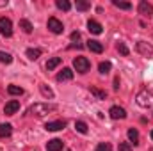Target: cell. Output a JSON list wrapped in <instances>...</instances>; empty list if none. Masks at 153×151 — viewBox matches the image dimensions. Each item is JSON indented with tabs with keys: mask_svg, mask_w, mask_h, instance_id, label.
<instances>
[{
	"mask_svg": "<svg viewBox=\"0 0 153 151\" xmlns=\"http://www.w3.org/2000/svg\"><path fill=\"white\" fill-rule=\"evenodd\" d=\"M55 110V105H48V103H34L30 109H29V114L30 115H36V117H43L48 112Z\"/></svg>",
	"mask_w": 153,
	"mask_h": 151,
	"instance_id": "obj_1",
	"label": "cell"
},
{
	"mask_svg": "<svg viewBox=\"0 0 153 151\" xmlns=\"http://www.w3.org/2000/svg\"><path fill=\"white\" fill-rule=\"evenodd\" d=\"M137 105L143 109H152L153 107V94L148 91H141L137 94Z\"/></svg>",
	"mask_w": 153,
	"mask_h": 151,
	"instance_id": "obj_2",
	"label": "cell"
},
{
	"mask_svg": "<svg viewBox=\"0 0 153 151\" xmlns=\"http://www.w3.org/2000/svg\"><path fill=\"white\" fill-rule=\"evenodd\" d=\"M73 66H75V70L78 73H87L89 71V68H91V62L85 59V57H75V61H73Z\"/></svg>",
	"mask_w": 153,
	"mask_h": 151,
	"instance_id": "obj_3",
	"label": "cell"
},
{
	"mask_svg": "<svg viewBox=\"0 0 153 151\" xmlns=\"http://www.w3.org/2000/svg\"><path fill=\"white\" fill-rule=\"evenodd\" d=\"M0 34L4 38H11L13 36V23L9 18H0Z\"/></svg>",
	"mask_w": 153,
	"mask_h": 151,
	"instance_id": "obj_4",
	"label": "cell"
},
{
	"mask_svg": "<svg viewBox=\"0 0 153 151\" xmlns=\"http://www.w3.org/2000/svg\"><path fill=\"white\" fill-rule=\"evenodd\" d=\"M137 52H139L141 55H144V57H152L153 55V46L150 43H146V41H139V43H137Z\"/></svg>",
	"mask_w": 153,
	"mask_h": 151,
	"instance_id": "obj_5",
	"label": "cell"
},
{
	"mask_svg": "<svg viewBox=\"0 0 153 151\" xmlns=\"http://www.w3.org/2000/svg\"><path fill=\"white\" fill-rule=\"evenodd\" d=\"M48 29H50L53 34H62L64 25H62V21H59L57 18H48Z\"/></svg>",
	"mask_w": 153,
	"mask_h": 151,
	"instance_id": "obj_6",
	"label": "cell"
},
{
	"mask_svg": "<svg viewBox=\"0 0 153 151\" xmlns=\"http://www.w3.org/2000/svg\"><path fill=\"white\" fill-rule=\"evenodd\" d=\"M137 9H139V14H143V16H148V18H150L153 14V5L150 2H146V0H141Z\"/></svg>",
	"mask_w": 153,
	"mask_h": 151,
	"instance_id": "obj_7",
	"label": "cell"
},
{
	"mask_svg": "<svg viewBox=\"0 0 153 151\" xmlns=\"http://www.w3.org/2000/svg\"><path fill=\"white\" fill-rule=\"evenodd\" d=\"M20 110V101L18 100H11L9 103H5V107H4V114L5 115H13V114H16Z\"/></svg>",
	"mask_w": 153,
	"mask_h": 151,
	"instance_id": "obj_8",
	"label": "cell"
},
{
	"mask_svg": "<svg viewBox=\"0 0 153 151\" xmlns=\"http://www.w3.org/2000/svg\"><path fill=\"white\" fill-rule=\"evenodd\" d=\"M64 126H66V121H62V119H59V121H50V123L45 124V128H46L48 132H59V130H62Z\"/></svg>",
	"mask_w": 153,
	"mask_h": 151,
	"instance_id": "obj_9",
	"label": "cell"
},
{
	"mask_svg": "<svg viewBox=\"0 0 153 151\" xmlns=\"http://www.w3.org/2000/svg\"><path fill=\"white\" fill-rule=\"evenodd\" d=\"M109 114H111V117H112V119H125V117H126V110H125L123 107H117V105L111 107Z\"/></svg>",
	"mask_w": 153,
	"mask_h": 151,
	"instance_id": "obj_10",
	"label": "cell"
},
{
	"mask_svg": "<svg viewBox=\"0 0 153 151\" xmlns=\"http://www.w3.org/2000/svg\"><path fill=\"white\" fill-rule=\"evenodd\" d=\"M87 30L91 32V34H102V30H103V27H102V23H98L96 20H89L87 21Z\"/></svg>",
	"mask_w": 153,
	"mask_h": 151,
	"instance_id": "obj_11",
	"label": "cell"
},
{
	"mask_svg": "<svg viewBox=\"0 0 153 151\" xmlns=\"http://www.w3.org/2000/svg\"><path fill=\"white\" fill-rule=\"evenodd\" d=\"M62 148H64V142L61 139H52L46 144V151H61Z\"/></svg>",
	"mask_w": 153,
	"mask_h": 151,
	"instance_id": "obj_12",
	"label": "cell"
},
{
	"mask_svg": "<svg viewBox=\"0 0 153 151\" xmlns=\"http://www.w3.org/2000/svg\"><path fill=\"white\" fill-rule=\"evenodd\" d=\"M87 48H89L91 52H94V53H102V52H103V44H102L100 41H96V39H89V41H87Z\"/></svg>",
	"mask_w": 153,
	"mask_h": 151,
	"instance_id": "obj_13",
	"label": "cell"
},
{
	"mask_svg": "<svg viewBox=\"0 0 153 151\" xmlns=\"http://www.w3.org/2000/svg\"><path fill=\"white\" fill-rule=\"evenodd\" d=\"M71 78H73V71L70 68H64L62 71L57 73V80L59 82H66V80H71Z\"/></svg>",
	"mask_w": 153,
	"mask_h": 151,
	"instance_id": "obj_14",
	"label": "cell"
},
{
	"mask_svg": "<svg viewBox=\"0 0 153 151\" xmlns=\"http://www.w3.org/2000/svg\"><path fill=\"white\" fill-rule=\"evenodd\" d=\"M11 133H13V126H11L9 123H2V124H0V137L5 139V137H9Z\"/></svg>",
	"mask_w": 153,
	"mask_h": 151,
	"instance_id": "obj_15",
	"label": "cell"
},
{
	"mask_svg": "<svg viewBox=\"0 0 153 151\" xmlns=\"http://www.w3.org/2000/svg\"><path fill=\"white\" fill-rule=\"evenodd\" d=\"M61 57H52V59H48V62H46V70L48 71H52V70H55L59 64H61Z\"/></svg>",
	"mask_w": 153,
	"mask_h": 151,
	"instance_id": "obj_16",
	"label": "cell"
},
{
	"mask_svg": "<svg viewBox=\"0 0 153 151\" xmlns=\"http://www.w3.org/2000/svg\"><path fill=\"white\" fill-rule=\"evenodd\" d=\"M128 139H130V142H132L134 146H137V144H139V132H137L135 128H130V130H128Z\"/></svg>",
	"mask_w": 153,
	"mask_h": 151,
	"instance_id": "obj_17",
	"label": "cell"
},
{
	"mask_svg": "<svg viewBox=\"0 0 153 151\" xmlns=\"http://www.w3.org/2000/svg\"><path fill=\"white\" fill-rule=\"evenodd\" d=\"M20 29H22L25 34H30L34 27H32V23H30L29 20H20Z\"/></svg>",
	"mask_w": 153,
	"mask_h": 151,
	"instance_id": "obj_18",
	"label": "cell"
},
{
	"mask_svg": "<svg viewBox=\"0 0 153 151\" xmlns=\"http://www.w3.org/2000/svg\"><path fill=\"white\" fill-rule=\"evenodd\" d=\"M39 91H41V94H43L45 98H50V100L53 98V91H52L46 84H41V85H39Z\"/></svg>",
	"mask_w": 153,
	"mask_h": 151,
	"instance_id": "obj_19",
	"label": "cell"
},
{
	"mask_svg": "<svg viewBox=\"0 0 153 151\" xmlns=\"http://www.w3.org/2000/svg\"><path fill=\"white\" fill-rule=\"evenodd\" d=\"M27 57H29L30 61H38L39 57H41V50H39V48H29V50H27Z\"/></svg>",
	"mask_w": 153,
	"mask_h": 151,
	"instance_id": "obj_20",
	"label": "cell"
},
{
	"mask_svg": "<svg viewBox=\"0 0 153 151\" xmlns=\"http://www.w3.org/2000/svg\"><path fill=\"white\" fill-rule=\"evenodd\" d=\"M91 94H93L96 100H105V98H107V93H105V91H100V89H96V87H91Z\"/></svg>",
	"mask_w": 153,
	"mask_h": 151,
	"instance_id": "obj_21",
	"label": "cell"
},
{
	"mask_svg": "<svg viewBox=\"0 0 153 151\" xmlns=\"http://www.w3.org/2000/svg\"><path fill=\"white\" fill-rule=\"evenodd\" d=\"M111 68H112V64H111L109 61H105V62H100V66H98V70H100V73H102V75H107V73L111 71Z\"/></svg>",
	"mask_w": 153,
	"mask_h": 151,
	"instance_id": "obj_22",
	"label": "cell"
},
{
	"mask_svg": "<svg viewBox=\"0 0 153 151\" xmlns=\"http://www.w3.org/2000/svg\"><path fill=\"white\" fill-rule=\"evenodd\" d=\"M7 93L13 94V96H22V94H23V89L18 87V85H9V87H7Z\"/></svg>",
	"mask_w": 153,
	"mask_h": 151,
	"instance_id": "obj_23",
	"label": "cell"
},
{
	"mask_svg": "<svg viewBox=\"0 0 153 151\" xmlns=\"http://www.w3.org/2000/svg\"><path fill=\"white\" fill-rule=\"evenodd\" d=\"M55 5H57L61 11H70V9H71V4H70L68 0H57Z\"/></svg>",
	"mask_w": 153,
	"mask_h": 151,
	"instance_id": "obj_24",
	"label": "cell"
},
{
	"mask_svg": "<svg viewBox=\"0 0 153 151\" xmlns=\"http://www.w3.org/2000/svg\"><path fill=\"white\" fill-rule=\"evenodd\" d=\"M112 4H114L117 9H125V11L132 9V4H130V2H119V0H112Z\"/></svg>",
	"mask_w": 153,
	"mask_h": 151,
	"instance_id": "obj_25",
	"label": "cell"
},
{
	"mask_svg": "<svg viewBox=\"0 0 153 151\" xmlns=\"http://www.w3.org/2000/svg\"><path fill=\"white\" fill-rule=\"evenodd\" d=\"M0 62H4V64H11V62H13V55L7 53V52H0Z\"/></svg>",
	"mask_w": 153,
	"mask_h": 151,
	"instance_id": "obj_26",
	"label": "cell"
},
{
	"mask_svg": "<svg viewBox=\"0 0 153 151\" xmlns=\"http://www.w3.org/2000/svg\"><path fill=\"white\" fill-rule=\"evenodd\" d=\"M75 5H76V9H78V11H87V9L91 7V4H89L87 0H76Z\"/></svg>",
	"mask_w": 153,
	"mask_h": 151,
	"instance_id": "obj_27",
	"label": "cell"
},
{
	"mask_svg": "<svg viewBox=\"0 0 153 151\" xmlns=\"http://www.w3.org/2000/svg\"><path fill=\"white\" fill-rule=\"evenodd\" d=\"M75 130L78 133H87V124L84 121H76L75 123Z\"/></svg>",
	"mask_w": 153,
	"mask_h": 151,
	"instance_id": "obj_28",
	"label": "cell"
},
{
	"mask_svg": "<svg viewBox=\"0 0 153 151\" xmlns=\"http://www.w3.org/2000/svg\"><path fill=\"white\" fill-rule=\"evenodd\" d=\"M117 52H119L121 55H125V57L130 53V52H128V46H126L125 43H117Z\"/></svg>",
	"mask_w": 153,
	"mask_h": 151,
	"instance_id": "obj_29",
	"label": "cell"
},
{
	"mask_svg": "<svg viewBox=\"0 0 153 151\" xmlns=\"http://www.w3.org/2000/svg\"><path fill=\"white\" fill-rule=\"evenodd\" d=\"M96 151H112V146H111L109 142H100V144L96 146Z\"/></svg>",
	"mask_w": 153,
	"mask_h": 151,
	"instance_id": "obj_30",
	"label": "cell"
},
{
	"mask_svg": "<svg viewBox=\"0 0 153 151\" xmlns=\"http://www.w3.org/2000/svg\"><path fill=\"white\" fill-rule=\"evenodd\" d=\"M132 150V144L130 142H121L119 144V151H130Z\"/></svg>",
	"mask_w": 153,
	"mask_h": 151,
	"instance_id": "obj_31",
	"label": "cell"
},
{
	"mask_svg": "<svg viewBox=\"0 0 153 151\" xmlns=\"http://www.w3.org/2000/svg\"><path fill=\"white\" fill-rule=\"evenodd\" d=\"M71 39H73V41H78V39H80V32H73V34H71Z\"/></svg>",
	"mask_w": 153,
	"mask_h": 151,
	"instance_id": "obj_32",
	"label": "cell"
},
{
	"mask_svg": "<svg viewBox=\"0 0 153 151\" xmlns=\"http://www.w3.org/2000/svg\"><path fill=\"white\" fill-rule=\"evenodd\" d=\"M114 89H116V91L119 89V78H117V76L114 78Z\"/></svg>",
	"mask_w": 153,
	"mask_h": 151,
	"instance_id": "obj_33",
	"label": "cell"
},
{
	"mask_svg": "<svg viewBox=\"0 0 153 151\" xmlns=\"http://www.w3.org/2000/svg\"><path fill=\"white\" fill-rule=\"evenodd\" d=\"M4 5H7V0H0V7H4Z\"/></svg>",
	"mask_w": 153,
	"mask_h": 151,
	"instance_id": "obj_34",
	"label": "cell"
},
{
	"mask_svg": "<svg viewBox=\"0 0 153 151\" xmlns=\"http://www.w3.org/2000/svg\"><path fill=\"white\" fill-rule=\"evenodd\" d=\"M152 139H153V130H152Z\"/></svg>",
	"mask_w": 153,
	"mask_h": 151,
	"instance_id": "obj_35",
	"label": "cell"
}]
</instances>
